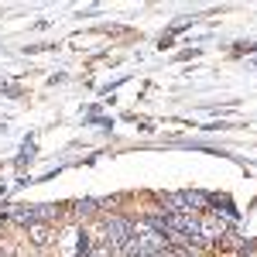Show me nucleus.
I'll list each match as a JSON object with an SVG mask.
<instances>
[{
  "label": "nucleus",
  "instance_id": "1",
  "mask_svg": "<svg viewBox=\"0 0 257 257\" xmlns=\"http://www.w3.org/2000/svg\"><path fill=\"white\" fill-rule=\"evenodd\" d=\"M106 237L113 240V247H123L127 240L134 237V226H131L127 219H110V223H106Z\"/></svg>",
  "mask_w": 257,
  "mask_h": 257
},
{
  "label": "nucleus",
  "instance_id": "6",
  "mask_svg": "<svg viewBox=\"0 0 257 257\" xmlns=\"http://www.w3.org/2000/svg\"><path fill=\"white\" fill-rule=\"evenodd\" d=\"M35 209H38L41 219H52V216H55V209H52V206H35Z\"/></svg>",
  "mask_w": 257,
  "mask_h": 257
},
{
  "label": "nucleus",
  "instance_id": "4",
  "mask_svg": "<svg viewBox=\"0 0 257 257\" xmlns=\"http://www.w3.org/2000/svg\"><path fill=\"white\" fill-rule=\"evenodd\" d=\"M113 254H117V247H113V243L106 240V243H96V247H93V254H89V257H113Z\"/></svg>",
  "mask_w": 257,
  "mask_h": 257
},
{
  "label": "nucleus",
  "instance_id": "2",
  "mask_svg": "<svg viewBox=\"0 0 257 257\" xmlns=\"http://www.w3.org/2000/svg\"><path fill=\"white\" fill-rule=\"evenodd\" d=\"M11 219H14V223H21V226H35L38 209H35V206H14V209H11Z\"/></svg>",
  "mask_w": 257,
  "mask_h": 257
},
{
  "label": "nucleus",
  "instance_id": "5",
  "mask_svg": "<svg viewBox=\"0 0 257 257\" xmlns=\"http://www.w3.org/2000/svg\"><path fill=\"white\" fill-rule=\"evenodd\" d=\"M31 237H35V243H48V230L45 226H31Z\"/></svg>",
  "mask_w": 257,
  "mask_h": 257
},
{
  "label": "nucleus",
  "instance_id": "3",
  "mask_svg": "<svg viewBox=\"0 0 257 257\" xmlns=\"http://www.w3.org/2000/svg\"><path fill=\"white\" fill-rule=\"evenodd\" d=\"M182 199H185V206H192V209H206V202H209V196H202V192H182Z\"/></svg>",
  "mask_w": 257,
  "mask_h": 257
},
{
  "label": "nucleus",
  "instance_id": "7",
  "mask_svg": "<svg viewBox=\"0 0 257 257\" xmlns=\"http://www.w3.org/2000/svg\"><path fill=\"white\" fill-rule=\"evenodd\" d=\"M79 257H89V254H79Z\"/></svg>",
  "mask_w": 257,
  "mask_h": 257
}]
</instances>
